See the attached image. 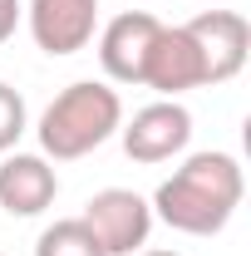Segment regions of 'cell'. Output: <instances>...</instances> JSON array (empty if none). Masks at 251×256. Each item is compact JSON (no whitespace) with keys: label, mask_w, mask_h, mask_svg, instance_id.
<instances>
[{"label":"cell","mask_w":251,"mask_h":256,"mask_svg":"<svg viewBox=\"0 0 251 256\" xmlns=\"http://www.w3.org/2000/svg\"><path fill=\"white\" fill-rule=\"evenodd\" d=\"M20 20H25V5H20V0H0V44H5V40H15Z\"/></svg>","instance_id":"7c38bea8"},{"label":"cell","mask_w":251,"mask_h":256,"mask_svg":"<svg viewBox=\"0 0 251 256\" xmlns=\"http://www.w3.org/2000/svg\"><path fill=\"white\" fill-rule=\"evenodd\" d=\"M34 256H108V252L98 246V236L89 232L84 217H60V222H50L40 232Z\"/></svg>","instance_id":"30bf717a"},{"label":"cell","mask_w":251,"mask_h":256,"mask_svg":"<svg viewBox=\"0 0 251 256\" xmlns=\"http://www.w3.org/2000/svg\"><path fill=\"white\" fill-rule=\"evenodd\" d=\"M84 222L108 256H133L153 236V207L133 188H104L84 202Z\"/></svg>","instance_id":"277c9868"},{"label":"cell","mask_w":251,"mask_h":256,"mask_svg":"<svg viewBox=\"0 0 251 256\" xmlns=\"http://www.w3.org/2000/svg\"><path fill=\"white\" fill-rule=\"evenodd\" d=\"M188 34L197 40V50H202L207 89L232 84V79L246 69V54H251V25H246V15H236V10H202V15L188 20Z\"/></svg>","instance_id":"5b68a950"},{"label":"cell","mask_w":251,"mask_h":256,"mask_svg":"<svg viewBox=\"0 0 251 256\" xmlns=\"http://www.w3.org/2000/svg\"><path fill=\"white\" fill-rule=\"evenodd\" d=\"M30 128V108H25V94L15 84L0 79V153H15V143L25 138Z\"/></svg>","instance_id":"8fae6325"},{"label":"cell","mask_w":251,"mask_h":256,"mask_svg":"<svg viewBox=\"0 0 251 256\" xmlns=\"http://www.w3.org/2000/svg\"><path fill=\"white\" fill-rule=\"evenodd\" d=\"M143 89L158 98H182L188 89H207V64L202 50L188 34V25H162L148 50V69H143Z\"/></svg>","instance_id":"8992f818"},{"label":"cell","mask_w":251,"mask_h":256,"mask_svg":"<svg viewBox=\"0 0 251 256\" xmlns=\"http://www.w3.org/2000/svg\"><path fill=\"white\" fill-rule=\"evenodd\" d=\"M118 138H124V153L143 168L172 162L192 143V114L178 98H158V104H143L128 124H118Z\"/></svg>","instance_id":"3957f363"},{"label":"cell","mask_w":251,"mask_h":256,"mask_svg":"<svg viewBox=\"0 0 251 256\" xmlns=\"http://www.w3.org/2000/svg\"><path fill=\"white\" fill-rule=\"evenodd\" d=\"M242 197H246V172H242L236 153L207 148V153H188L178 162L172 178L158 182L148 207H153V222L172 226L182 236H217L236 217Z\"/></svg>","instance_id":"6da1fadb"},{"label":"cell","mask_w":251,"mask_h":256,"mask_svg":"<svg viewBox=\"0 0 251 256\" xmlns=\"http://www.w3.org/2000/svg\"><path fill=\"white\" fill-rule=\"evenodd\" d=\"M25 20H30V34L44 54H79L94 44L98 30V0H30L25 5Z\"/></svg>","instance_id":"ba28073f"},{"label":"cell","mask_w":251,"mask_h":256,"mask_svg":"<svg viewBox=\"0 0 251 256\" xmlns=\"http://www.w3.org/2000/svg\"><path fill=\"white\" fill-rule=\"evenodd\" d=\"M133 256H182V252H162V246H153V252H133Z\"/></svg>","instance_id":"4fadbf2b"},{"label":"cell","mask_w":251,"mask_h":256,"mask_svg":"<svg viewBox=\"0 0 251 256\" xmlns=\"http://www.w3.org/2000/svg\"><path fill=\"white\" fill-rule=\"evenodd\" d=\"M60 197V172L44 153H0V207L10 217H40Z\"/></svg>","instance_id":"9c48e42d"},{"label":"cell","mask_w":251,"mask_h":256,"mask_svg":"<svg viewBox=\"0 0 251 256\" xmlns=\"http://www.w3.org/2000/svg\"><path fill=\"white\" fill-rule=\"evenodd\" d=\"M124 124V98L114 84L104 79H79L50 98V108L40 114V153L50 162H74L89 158L94 148H104Z\"/></svg>","instance_id":"7a4b0ae2"},{"label":"cell","mask_w":251,"mask_h":256,"mask_svg":"<svg viewBox=\"0 0 251 256\" xmlns=\"http://www.w3.org/2000/svg\"><path fill=\"white\" fill-rule=\"evenodd\" d=\"M162 20L148 10H124L98 30V64L108 74V84H143L148 50H153Z\"/></svg>","instance_id":"52a82bcc"}]
</instances>
